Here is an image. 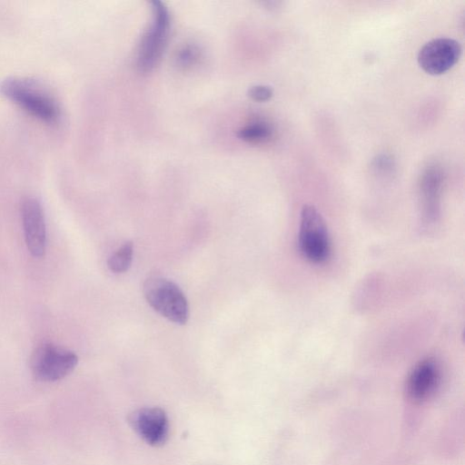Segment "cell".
I'll use <instances>...</instances> for the list:
<instances>
[{"mask_svg": "<svg viewBox=\"0 0 465 465\" xmlns=\"http://www.w3.org/2000/svg\"><path fill=\"white\" fill-rule=\"evenodd\" d=\"M298 246L302 255L309 262L319 264L331 254V242L324 219L312 205L302 208L298 232Z\"/></svg>", "mask_w": 465, "mask_h": 465, "instance_id": "7a4b0ae2", "label": "cell"}, {"mask_svg": "<svg viewBox=\"0 0 465 465\" xmlns=\"http://www.w3.org/2000/svg\"><path fill=\"white\" fill-rule=\"evenodd\" d=\"M441 378L439 362L427 358L418 362L407 377L405 391L408 398L422 401L430 397L438 388Z\"/></svg>", "mask_w": 465, "mask_h": 465, "instance_id": "9c48e42d", "label": "cell"}, {"mask_svg": "<svg viewBox=\"0 0 465 465\" xmlns=\"http://www.w3.org/2000/svg\"><path fill=\"white\" fill-rule=\"evenodd\" d=\"M443 185V173L437 165L429 166L421 174L420 195L423 223L431 226L440 215V193Z\"/></svg>", "mask_w": 465, "mask_h": 465, "instance_id": "30bf717a", "label": "cell"}, {"mask_svg": "<svg viewBox=\"0 0 465 465\" xmlns=\"http://www.w3.org/2000/svg\"><path fill=\"white\" fill-rule=\"evenodd\" d=\"M460 44L450 37H439L427 42L420 49L418 64L429 74L439 75L449 71L460 59Z\"/></svg>", "mask_w": 465, "mask_h": 465, "instance_id": "8992f818", "label": "cell"}, {"mask_svg": "<svg viewBox=\"0 0 465 465\" xmlns=\"http://www.w3.org/2000/svg\"><path fill=\"white\" fill-rule=\"evenodd\" d=\"M201 57V52L195 45L183 46L176 55V63L180 67L188 68L194 65Z\"/></svg>", "mask_w": 465, "mask_h": 465, "instance_id": "4fadbf2b", "label": "cell"}, {"mask_svg": "<svg viewBox=\"0 0 465 465\" xmlns=\"http://www.w3.org/2000/svg\"><path fill=\"white\" fill-rule=\"evenodd\" d=\"M77 355L67 349L45 343L31 358V369L36 379L55 381L70 374L77 365Z\"/></svg>", "mask_w": 465, "mask_h": 465, "instance_id": "277c9868", "label": "cell"}, {"mask_svg": "<svg viewBox=\"0 0 465 465\" xmlns=\"http://www.w3.org/2000/svg\"><path fill=\"white\" fill-rule=\"evenodd\" d=\"M272 89L267 85H254L249 89V96L256 102H265L272 98Z\"/></svg>", "mask_w": 465, "mask_h": 465, "instance_id": "5bb4252c", "label": "cell"}, {"mask_svg": "<svg viewBox=\"0 0 465 465\" xmlns=\"http://www.w3.org/2000/svg\"><path fill=\"white\" fill-rule=\"evenodd\" d=\"M129 422L136 434L147 444L159 447L169 435V422L165 411L158 407H146L134 411Z\"/></svg>", "mask_w": 465, "mask_h": 465, "instance_id": "52a82bcc", "label": "cell"}, {"mask_svg": "<svg viewBox=\"0 0 465 465\" xmlns=\"http://www.w3.org/2000/svg\"><path fill=\"white\" fill-rule=\"evenodd\" d=\"M25 244L35 257H42L46 248V229L41 203L26 198L21 207Z\"/></svg>", "mask_w": 465, "mask_h": 465, "instance_id": "ba28073f", "label": "cell"}, {"mask_svg": "<svg viewBox=\"0 0 465 465\" xmlns=\"http://www.w3.org/2000/svg\"><path fill=\"white\" fill-rule=\"evenodd\" d=\"M153 20L139 44L136 65L141 73L151 72L164 51L169 30L170 15L160 1H153Z\"/></svg>", "mask_w": 465, "mask_h": 465, "instance_id": "3957f363", "label": "cell"}, {"mask_svg": "<svg viewBox=\"0 0 465 465\" xmlns=\"http://www.w3.org/2000/svg\"><path fill=\"white\" fill-rule=\"evenodd\" d=\"M272 135L271 125L265 122H253L239 130L238 136L251 143H266Z\"/></svg>", "mask_w": 465, "mask_h": 465, "instance_id": "8fae6325", "label": "cell"}, {"mask_svg": "<svg viewBox=\"0 0 465 465\" xmlns=\"http://www.w3.org/2000/svg\"><path fill=\"white\" fill-rule=\"evenodd\" d=\"M143 291L147 302L155 312L174 323L187 322L188 302L176 283L161 276H152L144 282Z\"/></svg>", "mask_w": 465, "mask_h": 465, "instance_id": "6da1fadb", "label": "cell"}, {"mask_svg": "<svg viewBox=\"0 0 465 465\" xmlns=\"http://www.w3.org/2000/svg\"><path fill=\"white\" fill-rule=\"evenodd\" d=\"M134 244L132 242H124L108 259L109 269L115 273L128 271L133 262Z\"/></svg>", "mask_w": 465, "mask_h": 465, "instance_id": "7c38bea8", "label": "cell"}, {"mask_svg": "<svg viewBox=\"0 0 465 465\" xmlns=\"http://www.w3.org/2000/svg\"><path fill=\"white\" fill-rule=\"evenodd\" d=\"M2 91L25 110L45 122H55L59 116L55 102L26 81L6 80L2 85Z\"/></svg>", "mask_w": 465, "mask_h": 465, "instance_id": "5b68a950", "label": "cell"}]
</instances>
